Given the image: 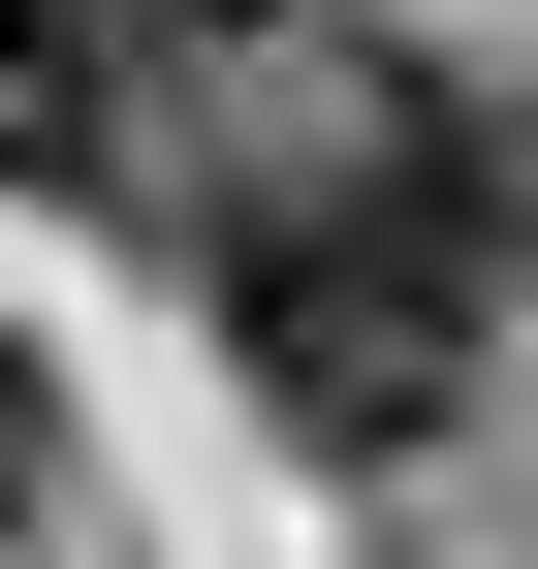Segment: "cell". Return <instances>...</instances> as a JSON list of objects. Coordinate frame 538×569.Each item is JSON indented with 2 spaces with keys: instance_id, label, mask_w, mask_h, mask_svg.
Here are the masks:
<instances>
[{
  "instance_id": "cell-1",
  "label": "cell",
  "mask_w": 538,
  "mask_h": 569,
  "mask_svg": "<svg viewBox=\"0 0 538 569\" xmlns=\"http://www.w3.org/2000/svg\"><path fill=\"white\" fill-rule=\"evenodd\" d=\"M507 284H538V127L444 96V63H349V127L222 222V348H253L286 443H380V475H412L444 411H476Z\"/></svg>"
},
{
  "instance_id": "cell-5",
  "label": "cell",
  "mask_w": 538,
  "mask_h": 569,
  "mask_svg": "<svg viewBox=\"0 0 538 569\" xmlns=\"http://www.w3.org/2000/svg\"><path fill=\"white\" fill-rule=\"evenodd\" d=\"M507 127H538V96H507Z\"/></svg>"
},
{
  "instance_id": "cell-3",
  "label": "cell",
  "mask_w": 538,
  "mask_h": 569,
  "mask_svg": "<svg viewBox=\"0 0 538 569\" xmlns=\"http://www.w3.org/2000/svg\"><path fill=\"white\" fill-rule=\"evenodd\" d=\"M63 507V380H32V317H0V538Z\"/></svg>"
},
{
  "instance_id": "cell-2",
  "label": "cell",
  "mask_w": 538,
  "mask_h": 569,
  "mask_svg": "<svg viewBox=\"0 0 538 569\" xmlns=\"http://www.w3.org/2000/svg\"><path fill=\"white\" fill-rule=\"evenodd\" d=\"M0 190H127V0H0Z\"/></svg>"
},
{
  "instance_id": "cell-4",
  "label": "cell",
  "mask_w": 538,
  "mask_h": 569,
  "mask_svg": "<svg viewBox=\"0 0 538 569\" xmlns=\"http://www.w3.org/2000/svg\"><path fill=\"white\" fill-rule=\"evenodd\" d=\"M127 32H349V0H127Z\"/></svg>"
}]
</instances>
